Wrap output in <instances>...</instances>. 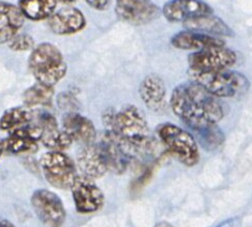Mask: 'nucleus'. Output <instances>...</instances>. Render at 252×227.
<instances>
[{
    "label": "nucleus",
    "instance_id": "1",
    "mask_svg": "<svg viewBox=\"0 0 252 227\" xmlns=\"http://www.w3.org/2000/svg\"><path fill=\"white\" fill-rule=\"evenodd\" d=\"M170 105L175 115L194 130L217 125L224 116L219 98L193 82L176 87Z\"/></svg>",
    "mask_w": 252,
    "mask_h": 227
},
{
    "label": "nucleus",
    "instance_id": "2",
    "mask_svg": "<svg viewBox=\"0 0 252 227\" xmlns=\"http://www.w3.org/2000/svg\"><path fill=\"white\" fill-rule=\"evenodd\" d=\"M102 118L107 130L131 142L141 155L153 151V142L150 138L148 121L144 114L135 105H126L119 112L107 109Z\"/></svg>",
    "mask_w": 252,
    "mask_h": 227
},
{
    "label": "nucleus",
    "instance_id": "3",
    "mask_svg": "<svg viewBox=\"0 0 252 227\" xmlns=\"http://www.w3.org/2000/svg\"><path fill=\"white\" fill-rule=\"evenodd\" d=\"M191 82L204 87L218 98H232L243 95L250 84L245 75L230 69L196 71L189 69Z\"/></svg>",
    "mask_w": 252,
    "mask_h": 227
},
{
    "label": "nucleus",
    "instance_id": "4",
    "mask_svg": "<svg viewBox=\"0 0 252 227\" xmlns=\"http://www.w3.org/2000/svg\"><path fill=\"white\" fill-rule=\"evenodd\" d=\"M28 66L36 82L53 87L60 83L67 73L64 56L56 46L50 43L39 44L32 49Z\"/></svg>",
    "mask_w": 252,
    "mask_h": 227
},
{
    "label": "nucleus",
    "instance_id": "5",
    "mask_svg": "<svg viewBox=\"0 0 252 227\" xmlns=\"http://www.w3.org/2000/svg\"><path fill=\"white\" fill-rule=\"evenodd\" d=\"M157 133L165 148L183 165L193 167L199 163V146L187 130L171 123H164L158 126Z\"/></svg>",
    "mask_w": 252,
    "mask_h": 227
},
{
    "label": "nucleus",
    "instance_id": "6",
    "mask_svg": "<svg viewBox=\"0 0 252 227\" xmlns=\"http://www.w3.org/2000/svg\"><path fill=\"white\" fill-rule=\"evenodd\" d=\"M107 170L116 175L124 174L140 156V151L131 142L106 130L98 142Z\"/></svg>",
    "mask_w": 252,
    "mask_h": 227
},
{
    "label": "nucleus",
    "instance_id": "7",
    "mask_svg": "<svg viewBox=\"0 0 252 227\" xmlns=\"http://www.w3.org/2000/svg\"><path fill=\"white\" fill-rule=\"evenodd\" d=\"M39 163L45 179L55 188H71L78 176L76 164L63 151L49 150L40 157Z\"/></svg>",
    "mask_w": 252,
    "mask_h": 227
},
{
    "label": "nucleus",
    "instance_id": "8",
    "mask_svg": "<svg viewBox=\"0 0 252 227\" xmlns=\"http://www.w3.org/2000/svg\"><path fill=\"white\" fill-rule=\"evenodd\" d=\"M33 212L45 227H62L66 211L62 199L48 189H37L31 199Z\"/></svg>",
    "mask_w": 252,
    "mask_h": 227
},
{
    "label": "nucleus",
    "instance_id": "9",
    "mask_svg": "<svg viewBox=\"0 0 252 227\" xmlns=\"http://www.w3.org/2000/svg\"><path fill=\"white\" fill-rule=\"evenodd\" d=\"M189 67L191 70L210 71L229 69L237 62L233 50L223 47H211L189 55Z\"/></svg>",
    "mask_w": 252,
    "mask_h": 227
},
{
    "label": "nucleus",
    "instance_id": "10",
    "mask_svg": "<svg viewBox=\"0 0 252 227\" xmlns=\"http://www.w3.org/2000/svg\"><path fill=\"white\" fill-rule=\"evenodd\" d=\"M71 195L79 214H93L99 211L104 205V194L100 188L85 176H77L70 188Z\"/></svg>",
    "mask_w": 252,
    "mask_h": 227
},
{
    "label": "nucleus",
    "instance_id": "11",
    "mask_svg": "<svg viewBox=\"0 0 252 227\" xmlns=\"http://www.w3.org/2000/svg\"><path fill=\"white\" fill-rule=\"evenodd\" d=\"M115 12L123 22L143 26L157 19L161 10L151 0H116Z\"/></svg>",
    "mask_w": 252,
    "mask_h": 227
},
{
    "label": "nucleus",
    "instance_id": "12",
    "mask_svg": "<svg viewBox=\"0 0 252 227\" xmlns=\"http://www.w3.org/2000/svg\"><path fill=\"white\" fill-rule=\"evenodd\" d=\"M162 12L171 23H186L197 17L212 15L213 10L202 0H169Z\"/></svg>",
    "mask_w": 252,
    "mask_h": 227
},
{
    "label": "nucleus",
    "instance_id": "13",
    "mask_svg": "<svg viewBox=\"0 0 252 227\" xmlns=\"http://www.w3.org/2000/svg\"><path fill=\"white\" fill-rule=\"evenodd\" d=\"M35 121L43 128V136L40 142L46 148L54 151H64L73 144L74 141L64 129H60L57 120L52 114H36Z\"/></svg>",
    "mask_w": 252,
    "mask_h": 227
},
{
    "label": "nucleus",
    "instance_id": "14",
    "mask_svg": "<svg viewBox=\"0 0 252 227\" xmlns=\"http://www.w3.org/2000/svg\"><path fill=\"white\" fill-rule=\"evenodd\" d=\"M48 26L55 35H73L86 27V18L77 8L65 7L54 12L48 19Z\"/></svg>",
    "mask_w": 252,
    "mask_h": 227
},
{
    "label": "nucleus",
    "instance_id": "15",
    "mask_svg": "<svg viewBox=\"0 0 252 227\" xmlns=\"http://www.w3.org/2000/svg\"><path fill=\"white\" fill-rule=\"evenodd\" d=\"M76 165L81 174L91 179L103 177L108 171L100 147L95 142L82 147L77 154Z\"/></svg>",
    "mask_w": 252,
    "mask_h": 227
},
{
    "label": "nucleus",
    "instance_id": "16",
    "mask_svg": "<svg viewBox=\"0 0 252 227\" xmlns=\"http://www.w3.org/2000/svg\"><path fill=\"white\" fill-rule=\"evenodd\" d=\"M63 129L71 137V140L84 145L93 144L96 140L94 124L78 113H67L62 119Z\"/></svg>",
    "mask_w": 252,
    "mask_h": 227
},
{
    "label": "nucleus",
    "instance_id": "17",
    "mask_svg": "<svg viewBox=\"0 0 252 227\" xmlns=\"http://www.w3.org/2000/svg\"><path fill=\"white\" fill-rule=\"evenodd\" d=\"M171 44L173 47L182 50L200 52L211 47H223L224 41L219 38L193 30L180 31L172 37Z\"/></svg>",
    "mask_w": 252,
    "mask_h": 227
},
{
    "label": "nucleus",
    "instance_id": "18",
    "mask_svg": "<svg viewBox=\"0 0 252 227\" xmlns=\"http://www.w3.org/2000/svg\"><path fill=\"white\" fill-rule=\"evenodd\" d=\"M25 18L26 17L19 7L6 1L0 2V43L8 44L18 35Z\"/></svg>",
    "mask_w": 252,
    "mask_h": 227
},
{
    "label": "nucleus",
    "instance_id": "19",
    "mask_svg": "<svg viewBox=\"0 0 252 227\" xmlns=\"http://www.w3.org/2000/svg\"><path fill=\"white\" fill-rule=\"evenodd\" d=\"M141 99L151 111L159 112L164 108L166 88L161 77L157 75H149L143 79L138 88Z\"/></svg>",
    "mask_w": 252,
    "mask_h": 227
},
{
    "label": "nucleus",
    "instance_id": "20",
    "mask_svg": "<svg viewBox=\"0 0 252 227\" xmlns=\"http://www.w3.org/2000/svg\"><path fill=\"white\" fill-rule=\"evenodd\" d=\"M187 30L207 33L210 36H233V31L219 17L212 15L201 16L183 23Z\"/></svg>",
    "mask_w": 252,
    "mask_h": 227
},
{
    "label": "nucleus",
    "instance_id": "21",
    "mask_svg": "<svg viewBox=\"0 0 252 227\" xmlns=\"http://www.w3.org/2000/svg\"><path fill=\"white\" fill-rule=\"evenodd\" d=\"M35 115L36 113L25 105L8 109L2 114L0 119V129L2 132L11 133L16 129L23 128L35 120Z\"/></svg>",
    "mask_w": 252,
    "mask_h": 227
},
{
    "label": "nucleus",
    "instance_id": "22",
    "mask_svg": "<svg viewBox=\"0 0 252 227\" xmlns=\"http://www.w3.org/2000/svg\"><path fill=\"white\" fill-rule=\"evenodd\" d=\"M58 0H18L25 17L33 22L49 19L56 10Z\"/></svg>",
    "mask_w": 252,
    "mask_h": 227
},
{
    "label": "nucleus",
    "instance_id": "23",
    "mask_svg": "<svg viewBox=\"0 0 252 227\" xmlns=\"http://www.w3.org/2000/svg\"><path fill=\"white\" fill-rule=\"evenodd\" d=\"M54 87L44 85L37 82L25 90L23 94V102L25 106L29 108H36L41 106H50L54 97Z\"/></svg>",
    "mask_w": 252,
    "mask_h": 227
},
{
    "label": "nucleus",
    "instance_id": "24",
    "mask_svg": "<svg viewBox=\"0 0 252 227\" xmlns=\"http://www.w3.org/2000/svg\"><path fill=\"white\" fill-rule=\"evenodd\" d=\"M0 148L1 154H32L38 150V142L32 140V138L15 135L10 134L7 138H3L0 142Z\"/></svg>",
    "mask_w": 252,
    "mask_h": 227
},
{
    "label": "nucleus",
    "instance_id": "25",
    "mask_svg": "<svg viewBox=\"0 0 252 227\" xmlns=\"http://www.w3.org/2000/svg\"><path fill=\"white\" fill-rule=\"evenodd\" d=\"M197 133L201 146L207 150H214L223 144L224 135L220 128L217 127V125L210 126V127L195 130Z\"/></svg>",
    "mask_w": 252,
    "mask_h": 227
},
{
    "label": "nucleus",
    "instance_id": "26",
    "mask_svg": "<svg viewBox=\"0 0 252 227\" xmlns=\"http://www.w3.org/2000/svg\"><path fill=\"white\" fill-rule=\"evenodd\" d=\"M8 46L14 52H27L35 48V40L27 33H18L8 43Z\"/></svg>",
    "mask_w": 252,
    "mask_h": 227
},
{
    "label": "nucleus",
    "instance_id": "27",
    "mask_svg": "<svg viewBox=\"0 0 252 227\" xmlns=\"http://www.w3.org/2000/svg\"><path fill=\"white\" fill-rule=\"evenodd\" d=\"M86 3L95 10H106L111 5V0H85Z\"/></svg>",
    "mask_w": 252,
    "mask_h": 227
},
{
    "label": "nucleus",
    "instance_id": "28",
    "mask_svg": "<svg viewBox=\"0 0 252 227\" xmlns=\"http://www.w3.org/2000/svg\"><path fill=\"white\" fill-rule=\"evenodd\" d=\"M218 227H236V220H229L220 224Z\"/></svg>",
    "mask_w": 252,
    "mask_h": 227
},
{
    "label": "nucleus",
    "instance_id": "29",
    "mask_svg": "<svg viewBox=\"0 0 252 227\" xmlns=\"http://www.w3.org/2000/svg\"><path fill=\"white\" fill-rule=\"evenodd\" d=\"M0 227H15V225L8 220H2L0 222Z\"/></svg>",
    "mask_w": 252,
    "mask_h": 227
},
{
    "label": "nucleus",
    "instance_id": "30",
    "mask_svg": "<svg viewBox=\"0 0 252 227\" xmlns=\"http://www.w3.org/2000/svg\"><path fill=\"white\" fill-rule=\"evenodd\" d=\"M154 227H173V226H172L170 223H167V222H159Z\"/></svg>",
    "mask_w": 252,
    "mask_h": 227
},
{
    "label": "nucleus",
    "instance_id": "31",
    "mask_svg": "<svg viewBox=\"0 0 252 227\" xmlns=\"http://www.w3.org/2000/svg\"><path fill=\"white\" fill-rule=\"evenodd\" d=\"M60 1L64 2V3H73V2L76 1V0H60Z\"/></svg>",
    "mask_w": 252,
    "mask_h": 227
}]
</instances>
